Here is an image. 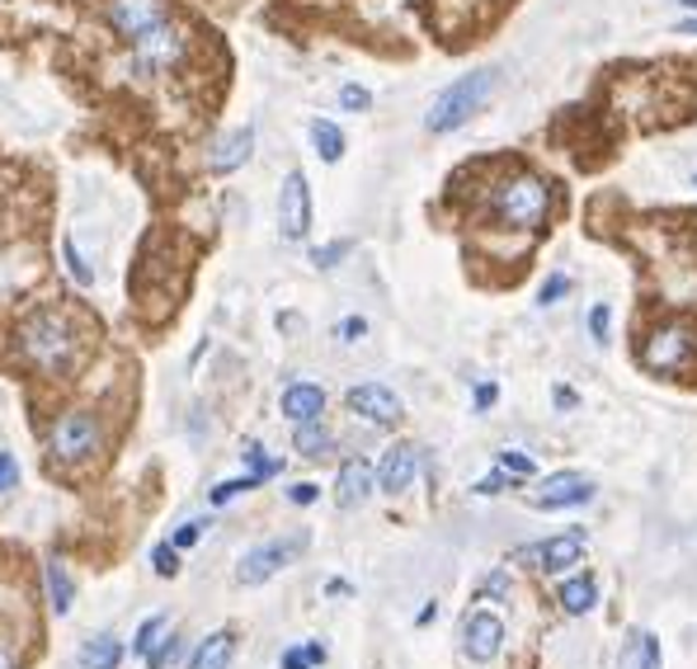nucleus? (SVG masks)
Masks as SVG:
<instances>
[{
	"label": "nucleus",
	"instance_id": "35",
	"mask_svg": "<svg viewBox=\"0 0 697 669\" xmlns=\"http://www.w3.org/2000/svg\"><path fill=\"white\" fill-rule=\"evenodd\" d=\"M608 326H613V307H608V302H598V307L590 311V334H594V344H608Z\"/></svg>",
	"mask_w": 697,
	"mask_h": 669
},
{
	"label": "nucleus",
	"instance_id": "46",
	"mask_svg": "<svg viewBox=\"0 0 697 669\" xmlns=\"http://www.w3.org/2000/svg\"><path fill=\"white\" fill-rule=\"evenodd\" d=\"M678 34H693V38H697V14H688V20L678 24Z\"/></svg>",
	"mask_w": 697,
	"mask_h": 669
},
{
	"label": "nucleus",
	"instance_id": "15",
	"mask_svg": "<svg viewBox=\"0 0 697 669\" xmlns=\"http://www.w3.org/2000/svg\"><path fill=\"white\" fill-rule=\"evenodd\" d=\"M415 472H420V449L415 443H396V449H387L382 462H377V486H382L387 496H401V490L415 486Z\"/></svg>",
	"mask_w": 697,
	"mask_h": 669
},
{
	"label": "nucleus",
	"instance_id": "1",
	"mask_svg": "<svg viewBox=\"0 0 697 669\" xmlns=\"http://www.w3.org/2000/svg\"><path fill=\"white\" fill-rule=\"evenodd\" d=\"M20 349L24 359L34 363V368L43 373H67L76 354H81V334H76V321L67 311H38L28 316V321L20 326Z\"/></svg>",
	"mask_w": 697,
	"mask_h": 669
},
{
	"label": "nucleus",
	"instance_id": "42",
	"mask_svg": "<svg viewBox=\"0 0 697 669\" xmlns=\"http://www.w3.org/2000/svg\"><path fill=\"white\" fill-rule=\"evenodd\" d=\"M316 496H321V490H316L311 481H302V486H293V490H288V500H293V504H316Z\"/></svg>",
	"mask_w": 697,
	"mask_h": 669
},
{
	"label": "nucleus",
	"instance_id": "23",
	"mask_svg": "<svg viewBox=\"0 0 697 669\" xmlns=\"http://www.w3.org/2000/svg\"><path fill=\"white\" fill-rule=\"evenodd\" d=\"M561 609L570 613V617H580V613H590L594 603H598V585L590 580V576H575V580H565L561 585Z\"/></svg>",
	"mask_w": 697,
	"mask_h": 669
},
{
	"label": "nucleus",
	"instance_id": "48",
	"mask_svg": "<svg viewBox=\"0 0 697 669\" xmlns=\"http://www.w3.org/2000/svg\"><path fill=\"white\" fill-rule=\"evenodd\" d=\"M684 5H688V10H693V14H697V0H684Z\"/></svg>",
	"mask_w": 697,
	"mask_h": 669
},
{
	"label": "nucleus",
	"instance_id": "26",
	"mask_svg": "<svg viewBox=\"0 0 697 669\" xmlns=\"http://www.w3.org/2000/svg\"><path fill=\"white\" fill-rule=\"evenodd\" d=\"M61 260H67V274H71L76 283H81V288H94V269H90V260L81 254V246H76L71 236L61 241Z\"/></svg>",
	"mask_w": 697,
	"mask_h": 669
},
{
	"label": "nucleus",
	"instance_id": "32",
	"mask_svg": "<svg viewBox=\"0 0 697 669\" xmlns=\"http://www.w3.org/2000/svg\"><path fill=\"white\" fill-rule=\"evenodd\" d=\"M348 250H354L348 241H330V246H316V250H311V264H316V269H335V264L344 260Z\"/></svg>",
	"mask_w": 697,
	"mask_h": 669
},
{
	"label": "nucleus",
	"instance_id": "38",
	"mask_svg": "<svg viewBox=\"0 0 697 669\" xmlns=\"http://www.w3.org/2000/svg\"><path fill=\"white\" fill-rule=\"evenodd\" d=\"M203 529H208V523H203V519H188L184 529H174V537H170V543L184 552V547H194V543H198V537H203Z\"/></svg>",
	"mask_w": 697,
	"mask_h": 669
},
{
	"label": "nucleus",
	"instance_id": "9",
	"mask_svg": "<svg viewBox=\"0 0 697 669\" xmlns=\"http://www.w3.org/2000/svg\"><path fill=\"white\" fill-rule=\"evenodd\" d=\"M278 231L283 241H302L311 231V184L302 170H288L283 174V189H278Z\"/></svg>",
	"mask_w": 697,
	"mask_h": 669
},
{
	"label": "nucleus",
	"instance_id": "25",
	"mask_svg": "<svg viewBox=\"0 0 697 669\" xmlns=\"http://www.w3.org/2000/svg\"><path fill=\"white\" fill-rule=\"evenodd\" d=\"M165 632H170V617H165V613H151V617H147V623H141V627H137V636H133V650H137V656H141V660H147V656H151V650H156V646H161V642H165Z\"/></svg>",
	"mask_w": 697,
	"mask_h": 669
},
{
	"label": "nucleus",
	"instance_id": "27",
	"mask_svg": "<svg viewBox=\"0 0 697 669\" xmlns=\"http://www.w3.org/2000/svg\"><path fill=\"white\" fill-rule=\"evenodd\" d=\"M325 660V646H293V650H283V660L278 669H311V665H321Z\"/></svg>",
	"mask_w": 697,
	"mask_h": 669
},
{
	"label": "nucleus",
	"instance_id": "29",
	"mask_svg": "<svg viewBox=\"0 0 697 669\" xmlns=\"http://www.w3.org/2000/svg\"><path fill=\"white\" fill-rule=\"evenodd\" d=\"M340 109H344V114H368V109H373V90L368 86H354V81L340 86Z\"/></svg>",
	"mask_w": 697,
	"mask_h": 669
},
{
	"label": "nucleus",
	"instance_id": "18",
	"mask_svg": "<svg viewBox=\"0 0 697 669\" xmlns=\"http://www.w3.org/2000/svg\"><path fill=\"white\" fill-rule=\"evenodd\" d=\"M231 656H236V632L221 627L213 636H203V646L188 656V669H227Z\"/></svg>",
	"mask_w": 697,
	"mask_h": 669
},
{
	"label": "nucleus",
	"instance_id": "44",
	"mask_svg": "<svg viewBox=\"0 0 697 669\" xmlns=\"http://www.w3.org/2000/svg\"><path fill=\"white\" fill-rule=\"evenodd\" d=\"M557 406H561V410H575V406H580V396L570 392V387H557Z\"/></svg>",
	"mask_w": 697,
	"mask_h": 669
},
{
	"label": "nucleus",
	"instance_id": "37",
	"mask_svg": "<svg viewBox=\"0 0 697 669\" xmlns=\"http://www.w3.org/2000/svg\"><path fill=\"white\" fill-rule=\"evenodd\" d=\"M174 656H180V636H165V642H161V646H156L151 656H147V669H165Z\"/></svg>",
	"mask_w": 697,
	"mask_h": 669
},
{
	"label": "nucleus",
	"instance_id": "8",
	"mask_svg": "<svg viewBox=\"0 0 697 669\" xmlns=\"http://www.w3.org/2000/svg\"><path fill=\"white\" fill-rule=\"evenodd\" d=\"M302 547H307V533L274 537V543H264V547H250V552L241 556V566H236V580H241V585H264V580H274L278 570L288 566Z\"/></svg>",
	"mask_w": 697,
	"mask_h": 669
},
{
	"label": "nucleus",
	"instance_id": "34",
	"mask_svg": "<svg viewBox=\"0 0 697 669\" xmlns=\"http://www.w3.org/2000/svg\"><path fill=\"white\" fill-rule=\"evenodd\" d=\"M260 481L255 476H236V481H221L217 490H213V504H227V500H236V496H245V490H255Z\"/></svg>",
	"mask_w": 697,
	"mask_h": 669
},
{
	"label": "nucleus",
	"instance_id": "45",
	"mask_svg": "<svg viewBox=\"0 0 697 669\" xmlns=\"http://www.w3.org/2000/svg\"><path fill=\"white\" fill-rule=\"evenodd\" d=\"M325 594H354V589H348V580H330Z\"/></svg>",
	"mask_w": 697,
	"mask_h": 669
},
{
	"label": "nucleus",
	"instance_id": "13",
	"mask_svg": "<svg viewBox=\"0 0 697 669\" xmlns=\"http://www.w3.org/2000/svg\"><path fill=\"white\" fill-rule=\"evenodd\" d=\"M584 500H594V481H590V476H580V472L547 476V481L528 496L533 509H565V504H584Z\"/></svg>",
	"mask_w": 697,
	"mask_h": 669
},
{
	"label": "nucleus",
	"instance_id": "14",
	"mask_svg": "<svg viewBox=\"0 0 697 669\" xmlns=\"http://www.w3.org/2000/svg\"><path fill=\"white\" fill-rule=\"evenodd\" d=\"M250 156H255V127H231V133H221L213 147H208V170L213 174H236Z\"/></svg>",
	"mask_w": 697,
	"mask_h": 669
},
{
	"label": "nucleus",
	"instance_id": "11",
	"mask_svg": "<svg viewBox=\"0 0 697 669\" xmlns=\"http://www.w3.org/2000/svg\"><path fill=\"white\" fill-rule=\"evenodd\" d=\"M500 646H504V623L495 613H467L462 617V656L471 665H490L500 656Z\"/></svg>",
	"mask_w": 697,
	"mask_h": 669
},
{
	"label": "nucleus",
	"instance_id": "19",
	"mask_svg": "<svg viewBox=\"0 0 697 669\" xmlns=\"http://www.w3.org/2000/svg\"><path fill=\"white\" fill-rule=\"evenodd\" d=\"M81 669H118V660H123V642L114 632H94L90 642L81 646Z\"/></svg>",
	"mask_w": 697,
	"mask_h": 669
},
{
	"label": "nucleus",
	"instance_id": "7",
	"mask_svg": "<svg viewBox=\"0 0 697 669\" xmlns=\"http://www.w3.org/2000/svg\"><path fill=\"white\" fill-rule=\"evenodd\" d=\"M104 20L118 38L137 43L141 34H151V29H161L170 20V0H108Z\"/></svg>",
	"mask_w": 697,
	"mask_h": 669
},
{
	"label": "nucleus",
	"instance_id": "3",
	"mask_svg": "<svg viewBox=\"0 0 697 669\" xmlns=\"http://www.w3.org/2000/svg\"><path fill=\"white\" fill-rule=\"evenodd\" d=\"M495 81L500 76L495 71H467L462 81H453L448 90L434 100V109L424 114V127H430L434 137H443V133H457L477 109L490 100V90H495Z\"/></svg>",
	"mask_w": 697,
	"mask_h": 669
},
{
	"label": "nucleus",
	"instance_id": "21",
	"mask_svg": "<svg viewBox=\"0 0 697 669\" xmlns=\"http://www.w3.org/2000/svg\"><path fill=\"white\" fill-rule=\"evenodd\" d=\"M293 449L302 453V457H330V449H335V434L321 424V420H311V424H297V434H293Z\"/></svg>",
	"mask_w": 697,
	"mask_h": 669
},
{
	"label": "nucleus",
	"instance_id": "6",
	"mask_svg": "<svg viewBox=\"0 0 697 669\" xmlns=\"http://www.w3.org/2000/svg\"><path fill=\"white\" fill-rule=\"evenodd\" d=\"M697 354V340L684 321H660L641 344V368L651 373H684Z\"/></svg>",
	"mask_w": 697,
	"mask_h": 669
},
{
	"label": "nucleus",
	"instance_id": "41",
	"mask_svg": "<svg viewBox=\"0 0 697 669\" xmlns=\"http://www.w3.org/2000/svg\"><path fill=\"white\" fill-rule=\"evenodd\" d=\"M504 594H510V570H495L485 580V599H504Z\"/></svg>",
	"mask_w": 697,
	"mask_h": 669
},
{
	"label": "nucleus",
	"instance_id": "22",
	"mask_svg": "<svg viewBox=\"0 0 697 669\" xmlns=\"http://www.w3.org/2000/svg\"><path fill=\"white\" fill-rule=\"evenodd\" d=\"M307 133H311V147H316V156H321L325 166H335L340 156H344V133L330 118H311Z\"/></svg>",
	"mask_w": 697,
	"mask_h": 669
},
{
	"label": "nucleus",
	"instance_id": "28",
	"mask_svg": "<svg viewBox=\"0 0 697 669\" xmlns=\"http://www.w3.org/2000/svg\"><path fill=\"white\" fill-rule=\"evenodd\" d=\"M245 462H250V476H255V481H268V476L283 472V462L278 457H264L260 443H245Z\"/></svg>",
	"mask_w": 697,
	"mask_h": 669
},
{
	"label": "nucleus",
	"instance_id": "47",
	"mask_svg": "<svg viewBox=\"0 0 697 669\" xmlns=\"http://www.w3.org/2000/svg\"><path fill=\"white\" fill-rule=\"evenodd\" d=\"M0 669H14V660H10V650H0Z\"/></svg>",
	"mask_w": 697,
	"mask_h": 669
},
{
	"label": "nucleus",
	"instance_id": "36",
	"mask_svg": "<svg viewBox=\"0 0 697 669\" xmlns=\"http://www.w3.org/2000/svg\"><path fill=\"white\" fill-rule=\"evenodd\" d=\"M14 486H20V457L0 449V496H10Z\"/></svg>",
	"mask_w": 697,
	"mask_h": 669
},
{
	"label": "nucleus",
	"instance_id": "16",
	"mask_svg": "<svg viewBox=\"0 0 697 669\" xmlns=\"http://www.w3.org/2000/svg\"><path fill=\"white\" fill-rule=\"evenodd\" d=\"M377 490V472H373V462H363V457H348L344 467H340V481H335V504L340 509H358L363 500H368Z\"/></svg>",
	"mask_w": 697,
	"mask_h": 669
},
{
	"label": "nucleus",
	"instance_id": "17",
	"mask_svg": "<svg viewBox=\"0 0 697 669\" xmlns=\"http://www.w3.org/2000/svg\"><path fill=\"white\" fill-rule=\"evenodd\" d=\"M321 410H325V392L316 387V382H293V387L283 392V416H288L293 424L321 420Z\"/></svg>",
	"mask_w": 697,
	"mask_h": 669
},
{
	"label": "nucleus",
	"instance_id": "30",
	"mask_svg": "<svg viewBox=\"0 0 697 669\" xmlns=\"http://www.w3.org/2000/svg\"><path fill=\"white\" fill-rule=\"evenodd\" d=\"M495 467H500V472H510V476H533V472H537V462H533L528 453L500 449V453H495Z\"/></svg>",
	"mask_w": 697,
	"mask_h": 669
},
{
	"label": "nucleus",
	"instance_id": "5",
	"mask_svg": "<svg viewBox=\"0 0 697 669\" xmlns=\"http://www.w3.org/2000/svg\"><path fill=\"white\" fill-rule=\"evenodd\" d=\"M184 53H188V34L174 20H165L161 29H151V34L128 43V67L137 76H161L170 67H180Z\"/></svg>",
	"mask_w": 697,
	"mask_h": 669
},
{
	"label": "nucleus",
	"instance_id": "2",
	"mask_svg": "<svg viewBox=\"0 0 697 669\" xmlns=\"http://www.w3.org/2000/svg\"><path fill=\"white\" fill-rule=\"evenodd\" d=\"M490 208H495L504 227L537 231V227H547V217H551V189H547V180H537V174H510V180L495 184Z\"/></svg>",
	"mask_w": 697,
	"mask_h": 669
},
{
	"label": "nucleus",
	"instance_id": "24",
	"mask_svg": "<svg viewBox=\"0 0 697 669\" xmlns=\"http://www.w3.org/2000/svg\"><path fill=\"white\" fill-rule=\"evenodd\" d=\"M43 576H47V594H53V613H67L71 599H76V585H71V576H67V566H61V562H47Z\"/></svg>",
	"mask_w": 697,
	"mask_h": 669
},
{
	"label": "nucleus",
	"instance_id": "49",
	"mask_svg": "<svg viewBox=\"0 0 697 669\" xmlns=\"http://www.w3.org/2000/svg\"><path fill=\"white\" fill-rule=\"evenodd\" d=\"M693 184H697V180H693Z\"/></svg>",
	"mask_w": 697,
	"mask_h": 669
},
{
	"label": "nucleus",
	"instance_id": "39",
	"mask_svg": "<svg viewBox=\"0 0 697 669\" xmlns=\"http://www.w3.org/2000/svg\"><path fill=\"white\" fill-rule=\"evenodd\" d=\"M335 334L344 344H354V340H363V334H368V321H363V316H344V321L335 326Z\"/></svg>",
	"mask_w": 697,
	"mask_h": 669
},
{
	"label": "nucleus",
	"instance_id": "31",
	"mask_svg": "<svg viewBox=\"0 0 697 669\" xmlns=\"http://www.w3.org/2000/svg\"><path fill=\"white\" fill-rule=\"evenodd\" d=\"M151 562H156V576H180V547H174V543H161V547H156L151 552Z\"/></svg>",
	"mask_w": 697,
	"mask_h": 669
},
{
	"label": "nucleus",
	"instance_id": "12",
	"mask_svg": "<svg viewBox=\"0 0 697 669\" xmlns=\"http://www.w3.org/2000/svg\"><path fill=\"white\" fill-rule=\"evenodd\" d=\"M514 556H518V562H533L537 570H547V576H561V570L584 562V533H557V537H547V543L523 547Z\"/></svg>",
	"mask_w": 697,
	"mask_h": 669
},
{
	"label": "nucleus",
	"instance_id": "33",
	"mask_svg": "<svg viewBox=\"0 0 697 669\" xmlns=\"http://www.w3.org/2000/svg\"><path fill=\"white\" fill-rule=\"evenodd\" d=\"M565 293H570V279H565V274H551L542 288H537V307H557Z\"/></svg>",
	"mask_w": 697,
	"mask_h": 669
},
{
	"label": "nucleus",
	"instance_id": "43",
	"mask_svg": "<svg viewBox=\"0 0 697 669\" xmlns=\"http://www.w3.org/2000/svg\"><path fill=\"white\" fill-rule=\"evenodd\" d=\"M495 382H481V387H477V410H490V406H495Z\"/></svg>",
	"mask_w": 697,
	"mask_h": 669
},
{
	"label": "nucleus",
	"instance_id": "10",
	"mask_svg": "<svg viewBox=\"0 0 697 669\" xmlns=\"http://www.w3.org/2000/svg\"><path fill=\"white\" fill-rule=\"evenodd\" d=\"M344 406L354 410V416H358L363 424H377V429L401 424V416H405L401 396H396L391 387H382V382H358V387L344 396Z\"/></svg>",
	"mask_w": 697,
	"mask_h": 669
},
{
	"label": "nucleus",
	"instance_id": "4",
	"mask_svg": "<svg viewBox=\"0 0 697 669\" xmlns=\"http://www.w3.org/2000/svg\"><path fill=\"white\" fill-rule=\"evenodd\" d=\"M104 449V424L94 410H61V416L47 424V457L57 467H76Z\"/></svg>",
	"mask_w": 697,
	"mask_h": 669
},
{
	"label": "nucleus",
	"instance_id": "40",
	"mask_svg": "<svg viewBox=\"0 0 697 669\" xmlns=\"http://www.w3.org/2000/svg\"><path fill=\"white\" fill-rule=\"evenodd\" d=\"M504 486H514V476L495 467V472H490V476H485V481H477V496H500V490H504Z\"/></svg>",
	"mask_w": 697,
	"mask_h": 669
},
{
	"label": "nucleus",
	"instance_id": "20",
	"mask_svg": "<svg viewBox=\"0 0 697 669\" xmlns=\"http://www.w3.org/2000/svg\"><path fill=\"white\" fill-rule=\"evenodd\" d=\"M622 669H660V646L651 632H631L627 646H622Z\"/></svg>",
	"mask_w": 697,
	"mask_h": 669
}]
</instances>
